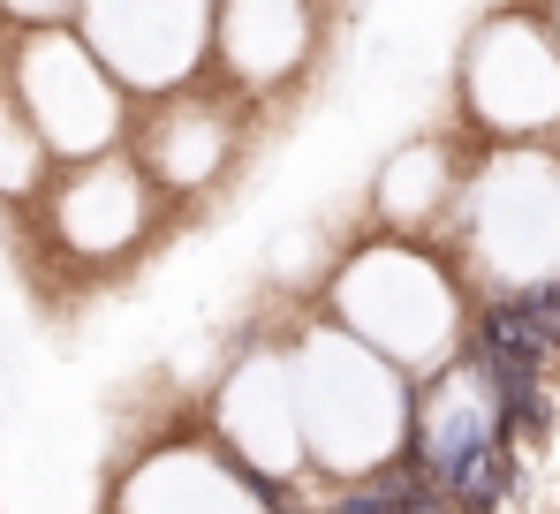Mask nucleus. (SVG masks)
I'll use <instances>...</instances> for the list:
<instances>
[{
	"label": "nucleus",
	"instance_id": "13",
	"mask_svg": "<svg viewBox=\"0 0 560 514\" xmlns=\"http://www.w3.org/2000/svg\"><path fill=\"white\" fill-rule=\"evenodd\" d=\"M553 15H560V0H553Z\"/></svg>",
	"mask_w": 560,
	"mask_h": 514
},
{
	"label": "nucleus",
	"instance_id": "3",
	"mask_svg": "<svg viewBox=\"0 0 560 514\" xmlns=\"http://www.w3.org/2000/svg\"><path fill=\"white\" fill-rule=\"evenodd\" d=\"M463 114L492 144H538L560 129V15L553 0L492 8L463 46Z\"/></svg>",
	"mask_w": 560,
	"mask_h": 514
},
{
	"label": "nucleus",
	"instance_id": "8",
	"mask_svg": "<svg viewBox=\"0 0 560 514\" xmlns=\"http://www.w3.org/2000/svg\"><path fill=\"white\" fill-rule=\"evenodd\" d=\"M61 220H69V243L77 250H121L144 220V174L129 160H98L61 189Z\"/></svg>",
	"mask_w": 560,
	"mask_h": 514
},
{
	"label": "nucleus",
	"instance_id": "2",
	"mask_svg": "<svg viewBox=\"0 0 560 514\" xmlns=\"http://www.w3.org/2000/svg\"><path fill=\"white\" fill-rule=\"evenodd\" d=\"M463 250L500 295L560 288V160L546 144H492L463 182Z\"/></svg>",
	"mask_w": 560,
	"mask_h": 514
},
{
	"label": "nucleus",
	"instance_id": "1",
	"mask_svg": "<svg viewBox=\"0 0 560 514\" xmlns=\"http://www.w3.org/2000/svg\"><path fill=\"white\" fill-rule=\"evenodd\" d=\"M288 378H295V424H303L311 462L349 477V469H378V462L409 454V439H401V424H409L401 371L372 341H357L349 326H326L318 341H303Z\"/></svg>",
	"mask_w": 560,
	"mask_h": 514
},
{
	"label": "nucleus",
	"instance_id": "7",
	"mask_svg": "<svg viewBox=\"0 0 560 514\" xmlns=\"http://www.w3.org/2000/svg\"><path fill=\"white\" fill-rule=\"evenodd\" d=\"M220 54L243 91H273L311 54V0H220Z\"/></svg>",
	"mask_w": 560,
	"mask_h": 514
},
{
	"label": "nucleus",
	"instance_id": "11",
	"mask_svg": "<svg viewBox=\"0 0 560 514\" xmlns=\"http://www.w3.org/2000/svg\"><path fill=\"white\" fill-rule=\"evenodd\" d=\"M440 492H447L455 507H469V514L508 507V492H515V454H508V439H492V446L463 454V462L440 477Z\"/></svg>",
	"mask_w": 560,
	"mask_h": 514
},
{
	"label": "nucleus",
	"instance_id": "10",
	"mask_svg": "<svg viewBox=\"0 0 560 514\" xmlns=\"http://www.w3.org/2000/svg\"><path fill=\"white\" fill-rule=\"evenodd\" d=\"M447 197H463V189H455V160H447L440 144H409V152H394L386 174H378V189H372L378 220L401 227V235L432 227V212H440Z\"/></svg>",
	"mask_w": 560,
	"mask_h": 514
},
{
	"label": "nucleus",
	"instance_id": "12",
	"mask_svg": "<svg viewBox=\"0 0 560 514\" xmlns=\"http://www.w3.org/2000/svg\"><path fill=\"white\" fill-rule=\"evenodd\" d=\"M8 8H23V15H54V8H69V0H8Z\"/></svg>",
	"mask_w": 560,
	"mask_h": 514
},
{
	"label": "nucleus",
	"instance_id": "4",
	"mask_svg": "<svg viewBox=\"0 0 560 514\" xmlns=\"http://www.w3.org/2000/svg\"><path fill=\"white\" fill-rule=\"evenodd\" d=\"M334 318L357 341H372L386 363H409V371L424 355H440L463 326L447 272L417 250V235H386V243L349 257L334 280Z\"/></svg>",
	"mask_w": 560,
	"mask_h": 514
},
{
	"label": "nucleus",
	"instance_id": "5",
	"mask_svg": "<svg viewBox=\"0 0 560 514\" xmlns=\"http://www.w3.org/2000/svg\"><path fill=\"white\" fill-rule=\"evenodd\" d=\"M212 0H92V38L129 91H175L205 54Z\"/></svg>",
	"mask_w": 560,
	"mask_h": 514
},
{
	"label": "nucleus",
	"instance_id": "6",
	"mask_svg": "<svg viewBox=\"0 0 560 514\" xmlns=\"http://www.w3.org/2000/svg\"><path fill=\"white\" fill-rule=\"evenodd\" d=\"M23 98H31V129L54 144V152H106L114 144V84L84 46H69L61 31L31 38V61H23Z\"/></svg>",
	"mask_w": 560,
	"mask_h": 514
},
{
	"label": "nucleus",
	"instance_id": "9",
	"mask_svg": "<svg viewBox=\"0 0 560 514\" xmlns=\"http://www.w3.org/2000/svg\"><path fill=\"white\" fill-rule=\"evenodd\" d=\"M235 160V121L220 106H175L167 121H152V174L175 182V189H197Z\"/></svg>",
	"mask_w": 560,
	"mask_h": 514
}]
</instances>
